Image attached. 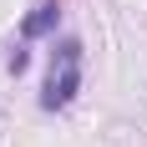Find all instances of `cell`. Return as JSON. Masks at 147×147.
I'll use <instances>...</instances> for the list:
<instances>
[{"instance_id":"3","label":"cell","mask_w":147,"mask_h":147,"mask_svg":"<svg viewBox=\"0 0 147 147\" xmlns=\"http://www.w3.org/2000/svg\"><path fill=\"white\" fill-rule=\"evenodd\" d=\"M26 66H30V51H26V46H15L10 56H5V71H15V76H20Z\"/></svg>"},{"instance_id":"2","label":"cell","mask_w":147,"mask_h":147,"mask_svg":"<svg viewBox=\"0 0 147 147\" xmlns=\"http://www.w3.org/2000/svg\"><path fill=\"white\" fill-rule=\"evenodd\" d=\"M56 26H61V0H41L26 20H20V36H26V41H41V36H56Z\"/></svg>"},{"instance_id":"1","label":"cell","mask_w":147,"mask_h":147,"mask_svg":"<svg viewBox=\"0 0 147 147\" xmlns=\"http://www.w3.org/2000/svg\"><path fill=\"white\" fill-rule=\"evenodd\" d=\"M81 61H86V51H81L76 36H66V41L51 51V71H46V91H41V107H46V112L71 107V96L81 91Z\"/></svg>"}]
</instances>
